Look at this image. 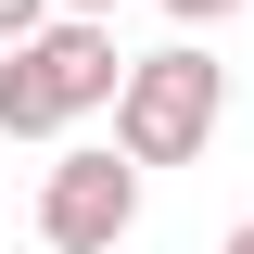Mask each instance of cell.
I'll return each instance as SVG.
<instances>
[{
  "mask_svg": "<svg viewBox=\"0 0 254 254\" xmlns=\"http://www.w3.org/2000/svg\"><path fill=\"white\" fill-rule=\"evenodd\" d=\"M216 115H229V64L216 51H140L127 64V89H115V153L127 165H190V153H216Z\"/></svg>",
  "mask_w": 254,
  "mask_h": 254,
  "instance_id": "6da1fadb",
  "label": "cell"
},
{
  "mask_svg": "<svg viewBox=\"0 0 254 254\" xmlns=\"http://www.w3.org/2000/svg\"><path fill=\"white\" fill-rule=\"evenodd\" d=\"M127 229H140V165L115 140H76L38 165V254H115Z\"/></svg>",
  "mask_w": 254,
  "mask_h": 254,
  "instance_id": "7a4b0ae2",
  "label": "cell"
},
{
  "mask_svg": "<svg viewBox=\"0 0 254 254\" xmlns=\"http://www.w3.org/2000/svg\"><path fill=\"white\" fill-rule=\"evenodd\" d=\"M26 64L51 76L64 127H76V115H115V89H127V51H115V26H76V13H64L51 38H26Z\"/></svg>",
  "mask_w": 254,
  "mask_h": 254,
  "instance_id": "3957f363",
  "label": "cell"
},
{
  "mask_svg": "<svg viewBox=\"0 0 254 254\" xmlns=\"http://www.w3.org/2000/svg\"><path fill=\"white\" fill-rule=\"evenodd\" d=\"M0 140H64V102L26 51H0Z\"/></svg>",
  "mask_w": 254,
  "mask_h": 254,
  "instance_id": "277c9868",
  "label": "cell"
},
{
  "mask_svg": "<svg viewBox=\"0 0 254 254\" xmlns=\"http://www.w3.org/2000/svg\"><path fill=\"white\" fill-rule=\"evenodd\" d=\"M64 26V0H0V51H26V38Z\"/></svg>",
  "mask_w": 254,
  "mask_h": 254,
  "instance_id": "5b68a950",
  "label": "cell"
},
{
  "mask_svg": "<svg viewBox=\"0 0 254 254\" xmlns=\"http://www.w3.org/2000/svg\"><path fill=\"white\" fill-rule=\"evenodd\" d=\"M165 13H178V26H229L242 0H165Z\"/></svg>",
  "mask_w": 254,
  "mask_h": 254,
  "instance_id": "8992f818",
  "label": "cell"
},
{
  "mask_svg": "<svg viewBox=\"0 0 254 254\" xmlns=\"http://www.w3.org/2000/svg\"><path fill=\"white\" fill-rule=\"evenodd\" d=\"M64 13H76V26H115V13H127V0H64Z\"/></svg>",
  "mask_w": 254,
  "mask_h": 254,
  "instance_id": "52a82bcc",
  "label": "cell"
},
{
  "mask_svg": "<svg viewBox=\"0 0 254 254\" xmlns=\"http://www.w3.org/2000/svg\"><path fill=\"white\" fill-rule=\"evenodd\" d=\"M216 254H254V216H242V229H229V242H216Z\"/></svg>",
  "mask_w": 254,
  "mask_h": 254,
  "instance_id": "ba28073f",
  "label": "cell"
}]
</instances>
